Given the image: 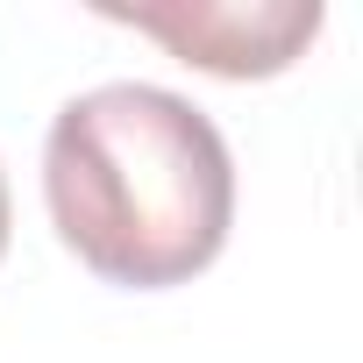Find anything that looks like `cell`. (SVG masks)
Listing matches in <instances>:
<instances>
[{
	"mask_svg": "<svg viewBox=\"0 0 363 363\" xmlns=\"http://www.w3.org/2000/svg\"><path fill=\"white\" fill-rule=\"evenodd\" d=\"M0 257H8V178H0Z\"/></svg>",
	"mask_w": 363,
	"mask_h": 363,
	"instance_id": "cell-3",
	"label": "cell"
},
{
	"mask_svg": "<svg viewBox=\"0 0 363 363\" xmlns=\"http://www.w3.org/2000/svg\"><path fill=\"white\" fill-rule=\"evenodd\" d=\"M100 15L214 79H271L320 36V0H100Z\"/></svg>",
	"mask_w": 363,
	"mask_h": 363,
	"instance_id": "cell-2",
	"label": "cell"
},
{
	"mask_svg": "<svg viewBox=\"0 0 363 363\" xmlns=\"http://www.w3.org/2000/svg\"><path fill=\"white\" fill-rule=\"evenodd\" d=\"M43 200L86 271L157 292L221 257L235 221V164L193 100L121 79L57 107L43 143Z\"/></svg>",
	"mask_w": 363,
	"mask_h": 363,
	"instance_id": "cell-1",
	"label": "cell"
}]
</instances>
